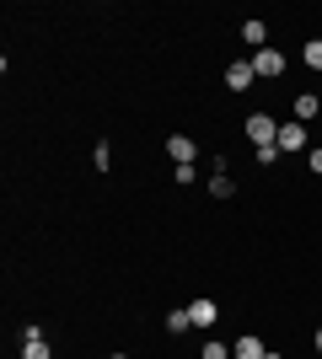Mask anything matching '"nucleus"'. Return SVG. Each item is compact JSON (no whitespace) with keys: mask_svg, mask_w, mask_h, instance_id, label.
I'll use <instances>...</instances> for the list:
<instances>
[{"mask_svg":"<svg viewBox=\"0 0 322 359\" xmlns=\"http://www.w3.org/2000/svg\"><path fill=\"white\" fill-rule=\"evenodd\" d=\"M167 156H172V166H194V156H199V145L188 135H172L167 140Z\"/></svg>","mask_w":322,"mask_h":359,"instance_id":"20e7f679","label":"nucleus"},{"mask_svg":"<svg viewBox=\"0 0 322 359\" xmlns=\"http://www.w3.org/2000/svg\"><path fill=\"white\" fill-rule=\"evenodd\" d=\"M188 322H194V327H215V322H220L215 300H194V306H188Z\"/></svg>","mask_w":322,"mask_h":359,"instance_id":"0eeeda50","label":"nucleus"},{"mask_svg":"<svg viewBox=\"0 0 322 359\" xmlns=\"http://www.w3.org/2000/svg\"><path fill=\"white\" fill-rule=\"evenodd\" d=\"M279 150H307V123H279Z\"/></svg>","mask_w":322,"mask_h":359,"instance_id":"423d86ee","label":"nucleus"},{"mask_svg":"<svg viewBox=\"0 0 322 359\" xmlns=\"http://www.w3.org/2000/svg\"><path fill=\"white\" fill-rule=\"evenodd\" d=\"M311 172L322 177V145H311Z\"/></svg>","mask_w":322,"mask_h":359,"instance_id":"dca6fc26","label":"nucleus"},{"mask_svg":"<svg viewBox=\"0 0 322 359\" xmlns=\"http://www.w3.org/2000/svg\"><path fill=\"white\" fill-rule=\"evenodd\" d=\"M183 327H194V322H188V311H172V316H167V332H183Z\"/></svg>","mask_w":322,"mask_h":359,"instance_id":"4468645a","label":"nucleus"},{"mask_svg":"<svg viewBox=\"0 0 322 359\" xmlns=\"http://www.w3.org/2000/svg\"><path fill=\"white\" fill-rule=\"evenodd\" d=\"M263 359H279V354H274V348H269V354H263Z\"/></svg>","mask_w":322,"mask_h":359,"instance_id":"a211bd4d","label":"nucleus"},{"mask_svg":"<svg viewBox=\"0 0 322 359\" xmlns=\"http://www.w3.org/2000/svg\"><path fill=\"white\" fill-rule=\"evenodd\" d=\"M204 359H231V354H226V344H204Z\"/></svg>","mask_w":322,"mask_h":359,"instance_id":"2eb2a0df","label":"nucleus"},{"mask_svg":"<svg viewBox=\"0 0 322 359\" xmlns=\"http://www.w3.org/2000/svg\"><path fill=\"white\" fill-rule=\"evenodd\" d=\"M231 359H236V354H231Z\"/></svg>","mask_w":322,"mask_h":359,"instance_id":"aec40b11","label":"nucleus"},{"mask_svg":"<svg viewBox=\"0 0 322 359\" xmlns=\"http://www.w3.org/2000/svg\"><path fill=\"white\" fill-rule=\"evenodd\" d=\"M311 344H317V354H322V327H317V338H311Z\"/></svg>","mask_w":322,"mask_h":359,"instance_id":"f3484780","label":"nucleus"},{"mask_svg":"<svg viewBox=\"0 0 322 359\" xmlns=\"http://www.w3.org/2000/svg\"><path fill=\"white\" fill-rule=\"evenodd\" d=\"M107 359H129V354H107Z\"/></svg>","mask_w":322,"mask_h":359,"instance_id":"6ab92c4d","label":"nucleus"},{"mask_svg":"<svg viewBox=\"0 0 322 359\" xmlns=\"http://www.w3.org/2000/svg\"><path fill=\"white\" fill-rule=\"evenodd\" d=\"M231 354H236V359H263L269 348H263V338H253V332H247V338H236V344H231Z\"/></svg>","mask_w":322,"mask_h":359,"instance_id":"1a4fd4ad","label":"nucleus"},{"mask_svg":"<svg viewBox=\"0 0 322 359\" xmlns=\"http://www.w3.org/2000/svg\"><path fill=\"white\" fill-rule=\"evenodd\" d=\"M247 140H253V145H279V123L269 118V113H247Z\"/></svg>","mask_w":322,"mask_h":359,"instance_id":"f257e3e1","label":"nucleus"},{"mask_svg":"<svg viewBox=\"0 0 322 359\" xmlns=\"http://www.w3.org/2000/svg\"><path fill=\"white\" fill-rule=\"evenodd\" d=\"M295 123H311V118H322V97H311V91H307V97H295Z\"/></svg>","mask_w":322,"mask_h":359,"instance_id":"6e6552de","label":"nucleus"},{"mask_svg":"<svg viewBox=\"0 0 322 359\" xmlns=\"http://www.w3.org/2000/svg\"><path fill=\"white\" fill-rule=\"evenodd\" d=\"M253 81H258V75H253V60H231L226 65V86L231 91H247Z\"/></svg>","mask_w":322,"mask_h":359,"instance_id":"7ed1b4c3","label":"nucleus"},{"mask_svg":"<svg viewBox=\"0 0 322 359\" xmlns=\"http://www.w3.org/2000/svg\"><path fill=\"white\" fill-rule=\"evenodd\" d=\"M210 194H215V198H231L236 188H231V177H226V172H215V177H210Z\"/></svg>","mask_w":322,"mask_h":359,"instance_id":"f8f14e48","label":"nucleus"},{"mask_svg":"<svg viewBox=\"0 0 322 359\" xmlns=\"http://www.w3.org/2000/svg\"><path fill=\"white\" fill-rule=\"evenodd\" d=\"M22 359H54V348H48L43 327H27V338H22Z\"/></svg>","mask_w":322,"mask_h":359,"instance_id":"39448f33","label":"nucleus"},{"mask_svg":"<svg viewBox=\"0 0 322 359\" xmlns=\"http://www.w3.org/2000/svg\"><path fill=\"white\" fill-rule=\"evenodd\" d=\"M301 60H307L311 70H322V38H307V48H301Z\"/></svg>","mask_w":322,"mask_h":359,"instance_id":"9b49d317","label":"nucleus"},{"mask_svg":"<svg viewBox=\"0 0 322 359\" xmlns=\"http://www.w3.org/2000/svg\"><path fill=\"white\" fill-rule=\"evenodd\" d=\"M242 38H247L253 48H269V43H263V38H269V27H263L258 16H247V22H242Z\"/></svg>","mask_w":322,"mask_h":359,"instance_id":"9d476101","label":"nucleus"},{"mask_svg":"<svg viewBox=\"0 0 322 359\" xmlns=\"http://www.w3.org/2000/svg\"><path fill=\"white\" fill-rule=\"evenodd\" d=\"M279 156H285V150H279V145H263V150H258V166H274Z\"/></svg>","mask_w":322,"mask_h":359,"instance_id":"ddd939ff","label":"nucleus"},{"mask_svg":"<svg viewBox=\"0 0 322 359\" xmlns=\"http://www.w3.org/2000/svg\"><path fill=\"white\" fill-rule=\"evenodd\" d=\"M285 65H290V60H285V54H279L274 43L253 54V75H263V81H274V75H285Z\"/></svg>","mask_w":322,"mask_h":359,"instance_id":"f03ea898","label":"nucleus"}]
</instances>
